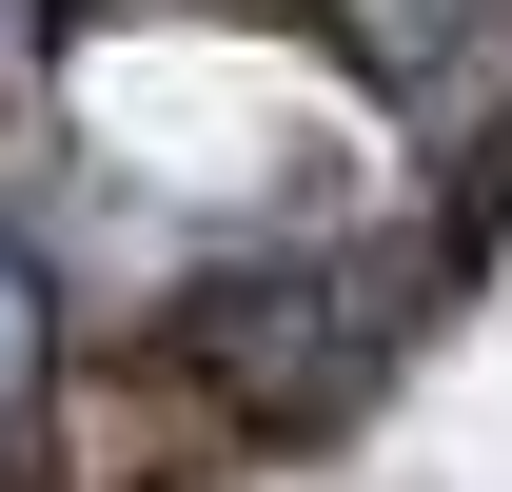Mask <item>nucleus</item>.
Returning a JSON list of instances; mask_svg holds the SVG:
<instances>
[{
	"mask_svg": "<svg viewBox=\"0 0 512 492\" xmlns=\"http://www.w3.org/2000/svg\"><path fill=\"white\" fill-rule=\"evenodd\" d=\"M60 20H79V0H0V119H20V99L60 79Z\"/></svg>",
	"mask_w": 512,
	"mask_h": 492,
	"instance_id": "20e7f679",
	"label": "nucleus"
},
{
	"mask_svg": "<svg viewBox=\"0 0 512 492\" xmlns=\"http://www.w3.org/2000/svg\"><path fill=\"white\" fill-rule=\"evenodd\" d=\"M316 20H335V40H355V60H375V79H434L473 0H316Z\"/></svg>",
	"mask_w": 512,
	"mask_h": 492,
	"instance_id": "7ed1b4c3",
	"label": "nucleus"
},
{
	"mask_svg": "<svg viewBox=\"0 0 512 492\" xmlns=\"http://www.w3.org/2000/svg\"><path fill=\"white\" fill-rule=\"evenodd\" d=\"M375 335H394L375 276H217V296H197V394L237 433H296V414H335V394L375 374Z\"/></svg>",
	"mask_w": 512,
	"mask_h": 492,
	"instance_id": "f257e3e1",
	"label": "nucleus"
},
{
	"mask_svg": "<svg viewBox=\"0 0 512 492\" xmlns=\"http://www.w3.org/2000/svg\"><path fill=\"white\" fill-rule=\"evenodd\" d=\"M40 414H60V256L0 217V473L40 453Z\"/></svg>",
	"mask_w": 512,
	"mask_h": 492,
	"instance_id": "f03ea898",
	"label": "nucleus"
}]
</instances>
